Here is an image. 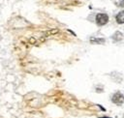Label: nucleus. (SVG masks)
Returning a JSON list of instances; mask_svg holds the SVG:
<instances>
[{"label":"nucleus","instance_id":"1","mask_svg":"<svg viewBox=\"0 0 124 118\" xmlns=\"http://www.w3.org/2000/svg\"><path fill=\"white\" fill-rule=\"evenodd\" d=\"M108 21V15L105 13H100L96 15V23L99 26H103L105 24H107Z\"/></svg>","mask_w":124,"mask_h":118},{"label":"nucleus","instance_id":"2","mask_svg":"<svg viewBox=\"0 0 124 118\" xmlns=\"http://www.w3.org/2000/svg\"><path fill=\"white\" fill-rule=\"evenodd\" d=\"M111 101L116 105H121L124 103V95L122 93H120V92H116V93H114L112 95Z\"/></svg>","mask_w":124,"mask_h":118},{"label":"nucleus","instance_id":"3","mask_svg":"<svg viewBox=\"0 0 124 118\" xmlns=\"http://www.w3.org/2000/svg\"><path fill=\"white\" fill-rule=\"evenodd\" d=\"M115 19H116V22L118 24H123L124 23V11H120L116 16H115Z\"/></svg>","mask_w":124,"mask_h":118},{"label":"nucleus","instance_id":"4","mask_svg":"<svg viewBox=\"0 0 124 118\" xmlns=\"http://www.w3.org/2000/svg\"><path fill=\"white\" fill-rule=\"evenodd\" d=\"M120 2H119V4H120V6H122V7H124V0H119Z\"/></svg>","mask_w":124,"mask_h":118},{"label":"nucleus","instance_id":"5","mask_svg":"<svg viewBox=\"0 0 124 118\" xmlns=\"http://www.w3.org/2000/svg\"><path fill=\"white\" fill-rule=\"evenodd\" d=\"M123 118H124V117H123Z\"/></svg>","mask_w":124,"mask_h":118}]
</instances>
